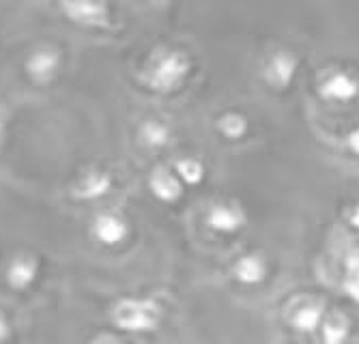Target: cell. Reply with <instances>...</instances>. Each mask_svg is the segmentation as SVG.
I'll return each mask as SVG.
<instances>
[{"mask_svg":"<svg viewBox=\"0 0 359 344\" xmlns=\"http://www.w3.org/2000/svg\"><path fill=\"white\" fill-rule=\"evenodd\" d=\"M189 74V58L179 50H157L142 71V80L159 92L175 90Z\"/></svg>","mask_w":359,"mask_h":344,"instance_id":"6da1fadb","label":"cell"},{"mask_svg":"<svg viewBox=\"0 0 359 344\" xmlns=\"http://www.w3.org/2000/svg\"><path fill=\"white\" fill-rule=\"evenodd\" d=\"M159 308L147 299H125L114 310V321L127 331H147L157 325Z\"/></svg>","mask_w":359,"mask_h":344,"instance_id":"7a4b0ae2","label":"cell"},{"mask_svg":"<svg viewBox=\"0 0 359 344\" xmlns=\"http://www.w3.org/2000/svg\"><path fill=\"white\" fill-rule=\"evenodd\" d=\"M58 7L74 24L84 28H104L110 22L104 0H58Z\"/></svg>","mask_w":359,"mask_h":344,"instance_id":"3957f363","label":"cell"},{"mask_svg":"<svg viewBox=\"0 0 359 344\" xmlns=\"http://www.w3.org/2000/svg\"><path fill=\"white\" fill-rule=\"evenodd\" d=\"M60 65H62V54L58 48L39 46L28 54L24 62V71L35 84H50L60 71Z\"/></svg>","mask_w":359,"mask_h":344,"instance_id":"277c9868","label":"cell"},{"mask_svg":"<svg viewBox=\"0 0 359 344\" xmlns=\"http://www.w3.org/2000/svg\"><path fill=\"white\" fill-rule=\"evenodd\" d=\"M297 56L290 54V52H276L267 62H265V69H263V76L265 80L271 84V86H278V88H284L292 82L295 78V71H297Z\"/></svg>","mask_w":359,"mask_h":344,"instance_id":"5b68a950","label":"cell"},{"mask_svg":"<svg viewBox=\"0 0 359 344\" xmlns=\"http://www.w3.org/2000/svg\"><path fill=\"white\" fill-rule=\"evenodd\" d=\"M207 224L217 233H235L245 224V213L235 205H213L207 213Z\"/></svg>","mask_w":359,"mask_h":344,"instance_id":"8992f818","label":"cell"},{"mask_svg":"<svg viewBox=\"0 0 359 344\" xmlns=\"http://www.w3.org/2000/svg\"><path fill=\"white\" fill-rule=\"evenodd\" d=\"M357 92H359V82L344 71L332 74L320 84V95L332 102H351L357 97Z\"/></svg>","mask_w":359,"mask_h":344,"instance_id":"52a82bcc","label":"cell"},{"mask_svg":"<svg viewBox=\"0 0 359 344\" xmlns=\"http://www.w3.org/2000/svg\"><path fill=\"white\" fill-rule=\"evenodd\" d=\"M93 235L104 245H116L127 237V222L116 213H102L93 222Z\"/></svg>","mask_w":359,"mask_h":344,"instance_id":"ba28073f","label":"cell"},{"mask_svg":"<svg viewBox=\"0 0 359 344\" xmlns=\"http://www.w3.org/2000/svg\"><path fill=\"white\" fill-rule=\"evenodd\" d=\"M112 187V179L108 172L102 170H88L76 185H74V196L80 200H95L108 194Z\"/></svg>","mask_w":359,"mask_h":344,"instance_id":"9c48e42d","label":"cell"},{"mask_svg":"<svg viewBox=\"0 0 359 344\" xmlns=\"http://www.w3.org/2000/svg\"><path fill=\"white\" fill-rule=\"evenodd\" d=\"M151 190H153V194H155L159 200H164V202H175V200L181 196L183 187H181L179 174H172V172L166 170V168H157V170L151 174Z\"/></svg>","mask_w":359,"mask_h":344,"instance_id":"30bf717a","label":"cell"},{"mask_svg":"<svg viewBox=\"0 0 359 344\" xmlns=\"http://www.w3.org/2000/svg\"><path fill=\"white\" fill-rule=\"evenodd\" d=\"M265 275H267V265L263 256H258V254H248L235 263V277L241 284H248V287L258 284V282H263Z\"/></svg>","mask_w":359,"mask_h":344,"instance_id":"8fae6325","label":"cell"},{"mask_svg":"<svg viewBox=\"0 0 359 344\" xmlns=\"http://www.w3.org/2000/svg\"><path fill=\"white\" fill-rule=\"evenodd\" d=\"M170 128L161 121H144L138 130V140L142 146L151 149V151H159L164 149L170 142Z\"/></svg>","mask_w":359,"mask_h":344,"instance_id":"7c38bea8","label":"cell"},{"mask_svg":"<svg viewBox=\"0 0 359 344\" xmlns=\"http://www.w3.org/2000/svg\"><path fill=\"white\" fill-rule=\"evenodd\" d=\"M35 275H37V263L35 259L26 254L15 256L7 269V280L13 289H26L35 280Z\"/></svg>","mask_w":359,"mask_h":344,"instance_id":"4fadbf2b","label":"cell"},{"mask_svg":"<svg viewBox=\"0 0 359 344\" xmlns=\"http://www.w3.org/2000/svg\"><path fill=\"white\" fill-rule=\"evenodd\" d=\"M348 336H351V325L346 317L332 315L330 319H325V325H323L325 344H348Z\"/></svg>","mask_w":359,"mask_h":344,"instance_id":"5bb4252c","label":"cell"},{"mask_svg":"<svg viewBox=\"0 0 359 344\" xmlns=\"http://www.w3.org/2000/svg\"><path fill=\"white\" fill-rule=\"evenodd\" d=\"M290 321L299 331H314L323 321V308L318 303H306L292 315Z\"/></svg>","mask_w":359,"mask_h":344,"instance_id":"9a60e30c","label":"cell"},{"mask_svg":"<svg viewBox=\"0 0 359 344\" xmlns=\"http://www.w3.org/2000/svg\"><path fill=\"white\" fill-rule=\"evenodd\" d=\"M177 174L181 181H185L187 185H198L205 177V166L198 160H191V158H183L175 164Z\"/></svg>","mask_w":359,"mask_h":344,"instance_id":"2e32d148","label":"cell"},{"mask_svg":"<svg viewBox=\"0 0 359 344\" xmlns=\"http://www.w3.org/2000/svg\"><path fill=\"white\" fill-rule=\"evenodd\" d=\"M219 132L226 136V138H241L245 132H248V121L245 116L241 114H235V112H228L219 118L217 123Z\"/></svg>","mask_w":359,"mask_h":344,"instance_id":"e0dca14e","label":"cell"},{"mask_svg":"<svg viewBox=\"0 0 359 344\" xmlns=\"http://www.w3.org/2000/svg\"><path fill=\"white\" fill-rule=\"evenodd\" d=\"M344 289H346V293H348L355 301H359V269L351 271V275L346 277V282H344Z\"/></svg>","mask_w":359,"mask_h":344,"instance_id":"ac0fdd59","label":"cell"},{"mask_svg":"<svg viewBox=\"0 0 359 344\" xmlns=\"http://www.w3.org/2000/svg\"><path fill=\"white\" fill-rule=\"evenodd\" d=\"M346 146H348L355 155H359V128H357V130H353V132L348 134V138H346Z\"/></svg>","mask_w":359,"mask_h":344,"instance_id":"d6986e66","label":"cell"},{"mask_svg":"<svg viewBox=\"0 0 359 344\" xmlns=\"http://www.w3.org/2000/svg\"><path fill=\"white\" fill-rule=\"evenodd\" d=\"M346 265H348V269H351V271L359 269V249H353V252L348 254V259H346Z\"/></svg>","mask_w":359,"mask_h":344,"instance_id":"ffe728a7","label":"cell"},{"mask_svg":"<svg viewBox=\"0 0 359 344\" xmlns=\"http://www.w3.org/2000/svg\"><path fill=\"white\" fill-rule=\"evenodd\" d=\"M348 222H351L355 228H359V205H357V207H355V209L348 213Z\"/></svg>","mask_w":359,"mask_h":344,"instance_id":"44dd1931","label":"cell"},{"mask_svg":"<svg viewBox=\"0 0 359 344\" xmlns=\"http://www.w3.org/2000/svg\"><path fill=\"white\" fill-rule=\"evenodd\" d=\"M93 344H118V342H116V338H112V336H102V338H97Z\"/></svg>","mask_w":359,"mask_h":344,"instance_id":"7402d4cb","label":"cell"},{"mask_svg":"<svg viewBox=\"0 0 359 344\" xmlns=\"http://www.w3.org/2000/svg\"><path fill=\"white\" fill-rule=\"evenodd\" d=\"M7 333H9V327H7L5 319H3V317H0V342H3V340L7 338Z\"/></svg>","mask_w":359,"mask_h":344,"instance_id":"603a6c76","label":"cell"},{"mask_svg":"<svg viewBox=\"0 0 359 344\" xmlns=\"http://www.w3.org/2000/svg\"><path fill=\"white\" fill-rule=\"evenodd\" d=\"M151 3H164V0H151Z\"/></svg>","mask_w":359,"mask_h":344,"instance_id":"cb8c5ba5","label":"cell"}]
</instances>
